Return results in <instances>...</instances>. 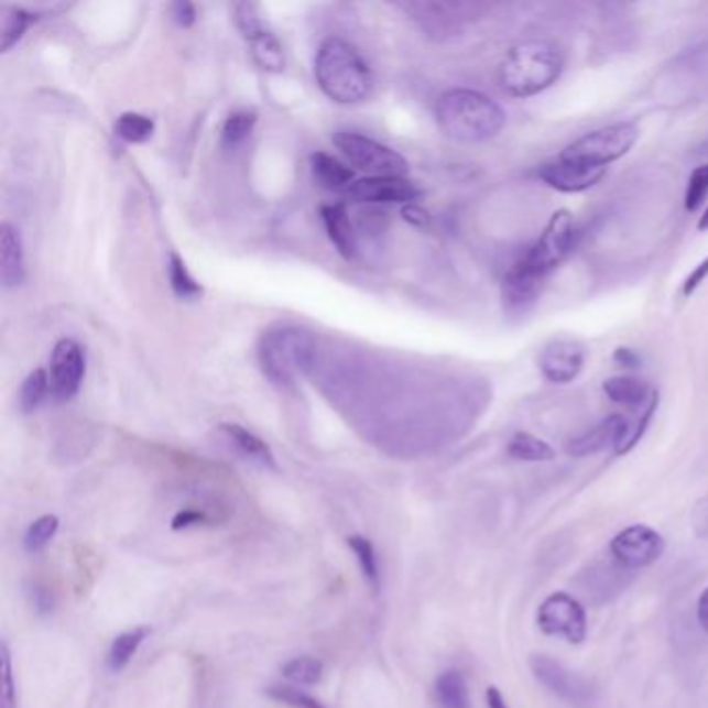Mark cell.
<instances>
[{"instance_id": "cell-1", "label": "cell", "mask_w": 708, "mask_h": 708, "mask_svg": "<svg viewBox=\"0 0 708 708\" xmlns=\"http://www.w3.org/2000/svg\"><path fill=\"white\" fill-rule=\"evenodd\" d=\"M318 88L337 105H362L374 90V73L362 53L344 37H327L314 58Z\"/></svg>"}, {"instance_id": "cell-2", "label": "cell", "mask_w": 708, "mask_h": 708, "mask_svg": "<svg viewBox=\"0 0 708 708\" xmlns=\"http://www.w3.org/2000/svg\"><path fill=\"white\" fill-rule=\"evenodd\" d=\"M435 115L440 131L461 144L492 140L508 123L505 110L492 98L468 88L445 91L436 100Z\"/></svg>"}, {"instance_id": "cell-3", "label": "cell", "mask_w": 708, "mask_h": 708, "mask_svg": "<svg viewBox=\"0 0 708 708\" xmlns=\"http://www.w3.org/2000/svg\"><path fill=\"white\" fill-rule=\"evenodd\" d=\"M564 65V55L555 44L530 40L509 51L501 63L499 79L511 96L530 98L548 90L562 77Z\"/></svg>"}, {"instance_id": "cell-4", "label": "cell", "mask_w": 708, "mask_h": 708, "mask_svg": "<svg viewBox=\"0 0 708 708\" xmlns=\"http://www.w3.org/2000/svg\"><path fill=\"white\" fill-rule=\"evenodd\" d=\"M316 356V337L297 327L271 328L262 335L258 346V360L264 377L276 386H291Z\"/></svg>"}, {"instance_id": "cell-5", "label": "cell", "mask_w": 708, "mask_h": 708, "mask_svg": "<svg viewBox=\"0 0 708 708\" xmlns=\"http://www.w3.org/2000/svg\"><path fill=\"white\" fill-rule=\"evenodd\" d=\"M638 135L640 131L634 123H613L607 128L595 129L581 135L574 144L567 145L559 159L567 163L607 168L634 148Z\"/></svg>"}, {"instance_id": "cell-6", "label": "cell", "mask_w": 708, "mask_h": 708, "mask_svg": "<svg viewBox=\"0 0 708 708\" xmlns=\"http://www.w3.org/2000/svg\"><path fill=\"white\" fill-rule=\"evenodd\" d=\"M349 164L370 173V177H405L410 164L393 148L356 131H337L333 138Z\"/></svg>"}, {"instance_id": "cell-7", "label": "cell", "mask_w": 708, "mask_h": 708, "mask_svg": "<svg viewBox=\"0 0 708 708\" xmlns=\"http://www.w3.org/2000/svg\"><path fill=\"white\" fill-rule=\"evenodd\" d=\"M536 625L545 636H562L569 644H581L588 636L586 609L567 592H553L541 602Z\"/></svg>"}, {"instance_id": "cell-8", "label": "cell", "mask_w": 708, "mask_h": 708, "mask_svg": "<svg viewBox=\"0 0 708 708\" xmlns=\"http://www.w3.org/2000/svg\"><path fill=\"white\" fill-rule=\"evenodd\" d=\"M236 23L246 37L250 53L264 72L281 73L285 69V51L279 37L262 18L260 9L252 2H241L236 7Z\"/></svg>"}, {"instance_id": "cell-9", "label": "cell", "mask_w": 708, "mask_h": 708, "mask_svg": "<svg viewBox=\"0 0 708 708\" xmlns=\"http://www.w3.org/2000/svg\"><path fill=\"white\" fill-rule=\"evenodd\" d=\"M576 241V222L569 210H557L548 225L538 237V241L532 246V250L524 255L527 264L543 276L553 273L567 255L574 250Z\"/></svg>"}, {"instance_id": "cell-10", "label": "cell", "mask_w": 708, "mask_h": 708, "mask_svg": "<svg viewBox=\"0 0 708 708\" xmlns=\"http://www.w3.org/2000/svg\"><path fill=\"white\" fill-rule=\"evenodd\" d=\"M665 538L651 526L634 524L623 527L609 543V557L623 567L625 571L634 574L649 565L656 564L665 553Z\"/></svg>"}, {"instance_id": "cell-11", "label": "cell", "mask_w": 708, "mask_h": 708, "mask_svg": "<svg viewBox=\"0 0 708 708\" xmlns=\"http://www.w3.org/2000/svg\"><path fill=\"white\" fill-rule=\"evenodd\" d=\"M530 672L541 686H545L551 694H555L557 698H562L574 707H586V705H592V700H595L597 690L586 677L571 672L569 667H565L564 663H559L546 654L530 656Z\"/></svg>"}, {"instance_id": "cell-12", "label": "cell", "mask_w": 708, "mask_h": 708, "mask_svg": "<svg viewBox=\"0 0 708 708\" xmlns=\"http://www.w3.org/2000/svg\"><path fill=\"white\" fill-rule=\"evenodd\" d=\"M401 9L410 11L431 36L447 37L478 18L484 7L478 2H410L401 4Z\"/></svg>"}, {"instance_id": "cell-13", "label": "cell", "mask_w": 708, "mask_h": 708, "mask_svg": "<svg viewBox=\"0 0 708 708\" xmlns=\"http://www.w3.org/2000/svg\"><path fill=\"white\" fill-rule=\"evenodd\" d=\"M51 395L69 401L79 393L86 377V351L73 339H61L51 356Z\"/></svg>"}, {"instance_id": "cell-14", "label": "cell", "mask_w": 708, "mask_h": 708, "mask_svg": "<svg viewBox=\"0 0 708 708\" xmlns=\"http://www.w3.org/2000/svg\"><path fill=\"white\" fill-rule=\"evenodd\" d=\"M543 283H545V276L536 273L524 258L518 264H513L501 285L505 314L513 318L527 316L541 297Z\"/></svg>"}, {"instance_id": "cell-15", "label": "cell", "mask_w": 708, "mask_h": 708, "mask_svg": "<svg viewBox=\"0 0 708 708\" xmlns=\"http://www.w3.org/2000/svg\"><path fill=\"white\" fill-rule=\"evenodd\" d=\"M347 194L353 200L363 204H416L420 192L416 183L407 182L405 177H366L353 183Z\"/></svg>"}, {"instance_id": "cell-16", "label": "cell", "mask_w": 708, "mask_h": 708, "mask_svg": "<svg viewBox=\"0 0 708 708\" xmlns=\"http://www.w3.org/2000/svg\"><path fill=\"white\" fill-rule=\"evenodd\" d=\"M586 360L584 346L571 339H555L541 353V372L546 381L567 384L580 377Z\"/></svg>"}, {"instance_id": "cell-17", "label": "cell", "mask_w": 708, "mask_h": 708, "mask_svg": "<svg viewBox=\"0 0 708 708\" xmlns=\"http://www.w3.org/2000/svg\"><path fill=\"white\" fill-rule=\"evenodd\" d=\"M630 422L619 416V414H613L609 418L602 420L599 422L595 428L581 433L580 436L571 438L567 445H565V451L571 455V457H588V455H597L600 451H604L607 447H616L618 451L621 447V443L625 440V436L630 433Z\"/></svg>"}, {"instance_id": "cell-18", "label": "cell", "mask_w": 708, "mask_h": 708, "mask_svg": "<svg viewBox=\"0 0 708 708\" xmlns=\"http://www.w3.org/2000/svg\"><path fill=\"white\" fill-rule=\"evenodd\" d=\"M607 168H597V166H584V164L567 163V161H557V163H546L538 168V177L553 189L564 192V194H580L604 177Z\"/></svg>"}, {"instance_id": "cell-19", "label": "cell", "mask_w": 708, "mask_h": 708, "mask_svg": "<svg viewBox=\"0 0 708 708\" xmlns=\"http://www.w3.org/2000/svg\"><path fill=\"white\" fill-rule=\"evenodd\" d=\"M632 578L634 574L625 571L613 559H609L607 564L599 562V564L588 565V569L581 571L580 586L588 599L600 604L616 599L619 592L628 588Z\"/></svg>"}, {"instance_id": "cell-20", "label": "cell", "mask_w": 708, "mask_h": 708, "mask_svg": "<svg viewBox=\"0 0 708 708\" xmlns=\"http://www.w3.org/2000/svg\"><path fill=\"white\" fill-rule=\"evenodd\" d=\"M25 254L18 229L9 222L0 227V281L4 290H15L25 283Z\"/></svg>"}, {"instance_id": "cell-21", "label": "cell", "mask_w": 708, "mask_h": 708, "mask_svg": "<svg viewBox=\"0 0 708 708\" xmlns=\"http://www.w3.org/2000/svg\"><path fill=\"white\" fill-rule=\"evenodd\" d=\"M323 222L327 229L328 239L337 248V252L346 260L358 254V233L349 218L346 204H327L323 206Z\"/></svg>"}, {"instance_id": "cell-22", "label": "cell", "mask_w": 708, "mask_h": 708, "mask_svg": "<svg viewBox=\"0 0 708 708\" xmlns=\"http://www.w3.org/2000/svg\"><path fill=\"white\" fill-rule=\"evenodd\" d=\"M220 433L227 436V440L231 443V447H236L237 454L241 455L243 459L252 461V464L260 466V468H266V470H274V468H276L271 447H269L260 436L250 433L248 428L227 422V424H220Z\"/></svg>"}, {"instance_id": "cell-23", "label": "cell", "mask_w": 708, "mask_h": 708, "mask_svg": "<svg viewBox=\"0 0 708 708\" xmlns=\"http://www.w3.org/2000/svg\"><path fill=\"white\" fill-rule=\"evenodd\" d=\"M312 173L316 183L327 189V192H344L353 185V171L341 163L339 159L325 154V152H316L312 156Z\"/></svg>"}, {"instance_id": "cell-24", "label": "cell", "mask_w": 708, "mask_h": 708, "mask_svg": "<svg viewBox=\"0 0 708 708\" xmlns=\"http://www.w3.org/2000/svg\"><path fill=\"white\" fill-rule=\"evenodd\" d=\"M602 391L613 403H619L623 407H642L649 405L653 400L651 386L634 377H613L602 382Z\"/></svg>"}, {"instance_id": "cell-25", "label": "cell", "mask_w": 708, "mask_h": 708, "mask_svg": "<svg viewBox=\"0 0 708 708\" xmlns=\"http://www.w3.org/2000/svg\"><path fill=\"white\" fill-rule=\"evenodd\" d=\"M435 700L438 708H472L466 677L459 672H445L436 677Z\"/></svg>"}, {"instance_id": "cell-26", "label": "cell", "mask_w": 708, "mask_h": 708, "mask_svg": "<svg viewBox=\"0 0 708 708\" xmlns=\"http://www.w3.org/2000/svg\"><path fill=\"white\" fill-rule=\"evenodd\" d=\"M509 457L518 461H551L555 459V449L538 436L530 433H515L508 445Z\"/></svg>"}, {"instance_id": "cell-27", "label": "cell", "mask_w": 708, "mask_h": 708, "mask_svg": "<svg viewBox=\"0 0 708 708\" xmlns=\"http://www.w3.org/2000/svg\"><path fill=\"white\" fill-rule=\"evenodd\" d=\"M145 636H148V628H135L131 632L115 638L109 651L110 672H123L131 663V658L138 653V649L142 646Z\"/></svg>"}, {"instance_id": "cell-28", "label": "cell", "mask_w": 708, "mask_h": 708, "mask_svg": "<svg viewBox=\"0 0 708 708\" xmlns=\"http://www.w3.org/2000/svg\"><path fill=\"white\" fill-rule=\"evenodd\" d=\"M255 123H258L255 110L237 109L229 112V117L225 119V126H222V144L236 148L241 142H246L252 135Z\"/></svg>"}, {"instance_id": "cell-29", "label": "cell", "mask_w": 708, "mask_h": 708, "mask_svg": "<svg viewBox=\"0 0 708 708\" xmlns=\"http://www.w3.org/2000/svg\"><path fill=\"white\" fill-rule=\"evenodd\" d=\"M168 281H171V287L175 291V295L187 299V302L200 299L201 293H204L200 283L187 271L182 255L175 254V252L168 255Z\"/></svg>"}, {"instance_id": "cell-30", "label": "cell", "mask_w": 708, "mask_h": 708, "mask_svg": "<svg viewBox=\"0 0 708 708\" xmlns=\"http://www.w3.org/2000/svg\"><path fill=\"white\" fill-rule=\"evenodd\" d=\"M115 133L129 144H144L154 135V121L140 112H123L115 123Z\"/></svg>"}, {"instance_id": "cell-31", "label": "cell", "mask_w": 708, "mask_h": 708, "mask_svg": "<svg viewBox=\"0 0 708 708\" xmlns=\"http://www.w3.org/2000/svg\"><path fill=\"white\" fill-rule=\"evenodd\" d=\"M51 395V377L46 370H34L21 386L19 403L25 414L36 412L37 407L44 403V400Z\"/></svg>"}, {"instance_id": "cell-32", "label": "cell", "mask_w": 708, "mask_h": 708, "mask_svg": "<svg viewBox=\"0 0 708 708\" xmlns=\"http://www.w3.org/2000/svg\"><path fill=\"white\" fill-rule=\"evenodd\" d=\"M347 546L353 551L360 569H362L363 578L370 581V586L377 590L381 586V574H379V559H377L372 543L366 536H349Z\"/></svg>"}, {"instance_id": "cell-33", "label": "cell", "mask_w": 708, "mask_h": 708, "mask_svg": "<svg viewBox=\"0 0 708 708\" xmlns=\"http://www.w3.org/2000/svg\"><path fill=\"white\" fill-rule=\"evenodd\" d=\"M325 673V665L323 661L314 658V656H297L291 658L290 663H285L283 667V675L299 686H314L323 679Z\"/></svg>"}, {"instance_id": "cell-34", "label": "cell", "mask_w": 708, "mask_h": 708, "mask_svg": "<svg viewBox=\"0 0 708 708\" xmlns=\"http://www.w3.org/2000/svg\"><path fill=\"white\" fill-rule=\"evenodd\" d=\"M30 25V15L21 9H2V28H0V48L9 53L25 34Z\"/></svg>"}, {"instance_id": "cell-35", "label": "cell", "mask_w": 708, "mask_h": 708, "mask_svg": "<svg viewBox=\"0 0 708 708\" xmlns=\"http://www.w3.org/2000/svg\"><path fill=\"white\" fill-rule=\"evenodd\" d=\"M58 526H61V522H58L56 515H42V518H37L36 522L28 527V532H25V538H23L25 551H30V553L44 551L46 546L55 541Z\"/></svg>"}, {"instance_id": "cell-36", "label": "cell", "mask_w": 708, "mask_h": 708, "mask_svg": "<svg viewBox=\"0 0 708 708\" xmlns=\"http://www.w3.org/2000/svg\"><path fill=\"white\" fill-rule=\"evenodd\" d=\"M0 708H18V688L13 682V665H11V651L7 642L0 646Z\"/></svg>"}, {"instance_id": "cell-37", "label": "cell", "mask_w": 708, "mask_h": 708, "mask_svg": "<svg viewBox=\"0 0 708 708\" xmlns=\"http://www.w3.org/2000/svg\"><path fill=\"white\" fill-rule=\"evenodd\" d=\"M708 196V164H700L691 171L690 179H688V187H686V210L688 213H696Z\"/></svg>"}, {"instance_id": "cell-38", "label": "cell", "mask_w": 708, "mask_h": 708, "mask_svg": "<svg viewBox=\"0 0 708 708\" xmlns=\"http://www.w3.org/2000/svg\"><path fill=\"white\" fill-rule=\"evenodd\" d=\"M269 694L273 696L274 700L293 708H325L306 691L287 688V686H273V688H269Z\"/></svg>"}, {"instance_id": "cell-39", "label": "cell", "mask_w": 708, "mask_h": 708, "mask_svg": "<svg viewBox=\"0 0 708 708\" xmlns=\"http://www.w3.org/2000/svg\"><path fill=\"white\" fill-rule=\"evenodd\" d=\"M708 279V255L691 271L688 276H686V281H684V285H682V295L684 297H690V295H694L696 293V290L705 283Z\"/></svg>"}, {"instance_id": "cell-40", "label": "cell", "mask_w": 708, "mask_h": 708, "mask_svg": "<svg viewBox=\"0 0 708 708\" xmlns=\"http://www.w3.org/2000/svg\"><path fill=\"white\" fill-rule=\"evenodd\" d=\"M208 522V515H204L200 511H182L173 518V530H183V527L200 526V524H206Z\"/></svg>"}, {"instance_id": "cell-41", "label": "cell", "mask_w": 708, "mask_h": 708, "mask_svg": "<svg viewBox=\"0 0 708 708\" xmlns=\"http://www.w3.org/2000/svg\"><path fill=\"white\" fill-rule=\"evenodd\" d=\"M691 526L696 536L708 538V499H705L700 505H696L691 513Z\"/></svg>"}, {"instance_id": "cell-42", "label": "cell", "mask_w": 708, "mask_h": 708, "mask_svg": "<svg viewBox=\"0 0 708 708\" xmlns=\"http://www.w3.org/2000/svg\"><path fill=\"white\" fill-rule=\"evenodd\" d=\"M171 13H173L175 23L182 25V28H189V25L196 21V9H194V4H189V2H175V4L171 7Z\"/></svg>"}, {"instance_id": "cell-43", "label": "cell", "mask_w": 708, "mask_h": 708, "mask_svg": "<svg viewBox=\"0 0 708 708\" xmlns=\"http://www.w3.org/2000/svg\"><path fill=\"white\" fill-rule=\"evenodd\" d=\"M613 362L621 366V368H638L640 366V356H638L634 349L630 347H618L616 353H613Z\"/></svg>"}, {"instance_id": "cell-44", "label": "cell", "mask_w": 708, "mask_h": 708, "mask_svg": "<svg viewBox=\"0 0 708 708\" xmlns=\"http://www.w3.org/2000/svg\"><path fill=\"white\" fill-rule=\"evenodd\" d=\"M696 619H698V625L702 628V632L708 634V586L702 590L698 604H696Z\"/></svg>"}, {"instance_id": "cell-45", "label": "cell", "mask_w": 708, "mask_h": 708, "mask_svg": "<svg viewBox=\"0 0 708 708\" xmlns=\"http://www.w3.org/2000/svg\"><path fill=\"white\" fill-rule=\"evenodd\" d=\"M403 217L407 218L410 222L418 225V227L428 222V213H426V210H422V208L416 206V204H407V206L403 208Z\"/></svg>"}, {"instance_id": "cell-46", "label": "cell", "mask_w": 708, "mask_h": 708, "mask_svg": "<svg viewBox=\"0 0 708 708\" xmlns=\"http://www.w3.org/2000/svg\"><path fill=\"white\" fill-rule=\"evenodd\" d=\"M487 707L509 708L508 700H505V696L501 694V690H499V688H494V686H491V688L487 690Z\"/></svg>"}, {"instance_id": "cell-47", "label": "cell", "mask_w": 708, "mask_h": 708, "mask_svg": "<svg viewBox=\"0 0 708 708\" xmlns=\"http://www.w3.org/2000/svg\"><path fill=\"white\" fill-rule=\"evenodd\" d=\"M698 229H700V231H708V208L705 210V215L700 217V220H698Z\"/></svg>"}, {"instance_id": "cell-48", "label": "cell", "mask_w": 708, "mask_h": 708, "mask_svg": "<svg viewBox=\"0 0 708 708\" xmlns=\"http://www.w3.org/2000/svg\"><path fill=\"white\" fill-rule=\"evenodd\" d=\"M696 154H698V156H705V154H708V140H705V144L698 148V152H696Z\"/></svg>"}]
</instances>
